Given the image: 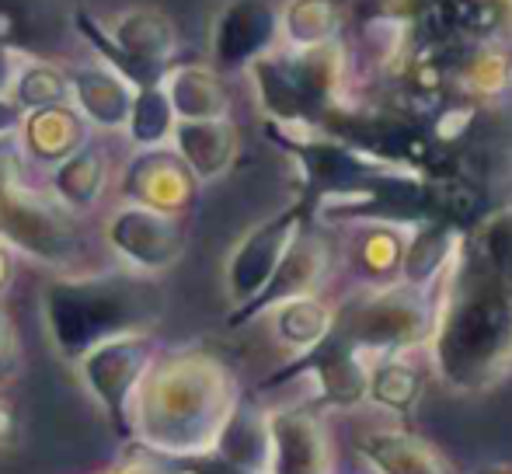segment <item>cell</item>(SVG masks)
Returning a JSON list of instances; mask_svg holds the SVG:
<instances>
[{
  "label": "cell",
  "mask_w": 512,
  "mask_h": 474,
  "mask_svg": "<svg viewBox=\"0 0 512 474\" xmlns=\"http://www.w3.org/2000/svg\"><path fill=\"white\" fill-rule=\"evenodd\" d=\"M429 363L450 391H488L512 373V203L460 234L436 286Z\"/></svg>",
  "instance_id": "1"
},
{
  "label": "cell",
  "mask_w": 512,
  "mask_h": 474,
  "mask_svg": "<svg viewBox=\"0 0 512 474\" xmlns=\"http://www.w3.org/2000/svg\"><path fill=\"white\" fill-rule=\"evenodd\" d=\"M241 401L237 377L206 349L154 353L136 387L133 440L168 457H196L216 447Z\"/></svg>",
  "instance_id": "2"
},
{
  "label": "cell",
  "mask_w": 512,
  "mask_h": 474,
  "mask_svg": "<svg viewBox=\"0 0 512 474\" xmlns=\"http://www.w3.org/2000/svg\"><path fill=\"white\" fill-rule=\"evenodd\" d=\"M168 293L161 279L136 269H108L88 276H56L42 290V318L56 353L77 363L91 349L122 335H150L164 318Z\"/></svg>",
  "instance_id": "3"
},
{
  "label": "cell",
  "mask_w": 512,
  "mask_h": 474,
  "mask_svg": "<svg viewBox=\"0 0 512 474\" xmlns=\"http://www.w3.org/2000/svg\"><path fill=\"white\" fill-rule=\"evenodd\" d=\"M262 112L276 126L317 129L342 98V49L335 42L317 49L265 53L248 67Z\"/></svg>",
  "instance_id": "4"
},
{
  "label": "cell",
  "mask_w": 512,
  "mask_h": 474,
  "mask_svg": "<svg viewBox=\"0 0 512 474\" xmlns=\"http://www.w3.org/2000/svg\"><path fill=\"white\" fill-rule=\"evenodd\" d=\"M74 21H77V32L84 35V42L95 46L98 63L115 70L136 91L161 84L164 74L178 63L175 21L164 11H157V7H129L112 25H102L95 14L77 7Z\"/></svg>",
  "instance_id": "5"
},
{
  "label": "cell",
  "mask_w": 512,
  "mask_h": 474,
  "mask_svg": "<svg viewBox=\"0 0 512 474\" xmlns=\"http://www.w3.org/2000/svg\"><path fill=\"white\" fill-rule=\"evenodd\" d=\"M0 241L14 255L21 251L56 269L70 265L77 255V231L70 224V213L21 185L4 168H0Z\"/></svg>",
  "instance_id": "6"
},
{
  "label": "cell",
  "mask_w": 512,
  "mask_h": 474,
  "mask_svg": "<svg viewBox=\"0 0 512 474\" xmlns=\"http://www.w3.org/2000/svg\"><path fill=\"white\" fill-rule=\"evenodd\" d=\"M157 346L150 335H122L105 346L91 349L88 356L77 359L81 377L95 401L102 405L108 426L119 436V443L133 440V426H129V412H133V398L147 363L154 359Z\"/></svg>",
  "instance_id": "7"
},
{
  "label": "cell",
  "mask_w": 512,
  "mask_h": 474,
  "mask_svg": "<svg viewBox=\"0 0 512 474\" xmlns=\"http://www.w3.org/2000/svg\"><path fill=\"white\" fill-rule=\"evenodd\" d=\"M310 224L307 210L300 199H293L286 210H279L276 217L262 220L255 231L241 237V244L234 248L227 262V293L230 304L244 307L248 300H255L265 290L272 276H276L279 262L286 258L290 244L297 241V234Z\"/></svg>",
  "instance_id": "8"
},
{
  "label": "cell",
  "mask_w": 512,
  "mask_h": 474,
  "mask_svg": "<svg viewBox=\"0 0 512 474\" xmlns=\"http://www.w3.org/2000/svg\"><path fill=\"white\" fill-rule=\"evenodd\" d=\"M105 241L119 251L122 262L147 276H161L185 255V220L150 206L122 203L108 217Z\"/></svg>",
  "instance_id": "9"
},
{
  "label": "cell",
  "mask_w": 512,
  "mask_h": 474,
  "mask_svg": "<svg viewBox=\"0 0 512 474\" xmlns=\"http://www.w3.org/2000/svg\"><path fill=\"white\" fill-rule=\"evenodd\" d=\"M265 440L262 474H331V436L317 408L286 405L265 412Z\"/></svg>",
  "instance_id": "10"
},
{
  "label": "cell",
  "mask_w": 512,
  "mask_h": 474,
  "mask_svg": "<svg viewBox=\"0 0 512 474\" xmlns=\"http://www.w3.org/2000/svg\"><path fill=\"white\" fill-rule=\"evenodd\" d=\"M279 39V11L269 0H227L209 35V67L216 74H237L272 53Z\"/></svg>",
  "instance_id": "11"
},
{
  "label": "cell",
  "mask_w": 512,
  "mask_h": 474,
  "mask_svg": "<svg viewBox=\"0 0 512 474\" xmlns=\"http://www.w3.org/2000/svg\"><path fill=\"white\" fill-rule=\"evenodd\" d=\"M119 196L122 203L185 217L199 196V182L182 157L164 143V147H143L136 150V157H129L119 178Z\"/></svg>",
  "instance_id": "12"
},
{
  "label": "cell",
  "mask_w": 512,
  "mask_h": 474,
  "mask_svg": "<svg viewBox=\"0 0 512 474\" xmlns=\"http://www.w3.org/2000/svg\"><path fill=\"white\" fill-rule=\"evenodd\" d=\"M331 269V248L321 234L314 231V224H307L304 231L297 234V241L290 244L286 258L279 262L276 276L265 283V290L258 293L255 300H248L244 307H234L227 318L230 328H241L248 321L262 318V314L276 311L279 304L297 297H317V286L324 283Z\"/></svg>",
  "instance_id": "13"
},
{
  "label": "cell",
  "mask_w": 512,
  "mask_h": 474,
  "mask_svg": "<svg viewBox=\"0 0 512 474\" xmlns=\"http://www.w3.org/2000/svg\"><path fill=\"white\" fill-rule=\"evenodd\" d=\"M171 150L185 161L199 185L223 178L237 161L241 136L227 119H178L171 129Z\"/></svg>",
  "instance_id": "14"
},
{
  "label": "cell",
  "mask_w": 512,
  "mask_h": 474,
  "mask_svg": "<svg viewBox=\"0 0 512 474\" xmlns=\"http://www.w3.org/2000/svg\"><path fill=\"white\" fill-rule=\"evenodd\" d=\"M70 81V105L95 129H126L129 109H133L136 88L122 81L105 63H84L67 70Z\"/></svg>",
  "instance_id": "15"
},
{
  "label": "cell",
  "mask_w": 512,
  "mask_h": 474,
  "mask_svg": "<svg viewBox=\"0 0 512 474\" xmlns=\"http://www.w3.org/2000/svg\"><path fill=\"white\" fill-rule=\"evenodd\" d=\"M18 136L28 161L53 168V164H60L63 157H70L77 147H84L91 140V126L84 122V116L74 105L63 102V105H49V109L25 112Z\"/></svg>",
  "instance_id": "16"
},
{
  "label": "cell",
  "mask_w": 512,
  "mask_h": 474,
  "mask_svg": "<svg viewBox=\"0 0 512 474\" xmlns=\"http://www.w3.org/2000/svg\"><path fill=\"white\" fill-rule=\"evenodd\" d=\"M359 457L373 468V474H457L453 464L408 429H377L359 440Z\"/></svg>",
  "instance_id": "17"
},
{
  "label": "cell",
  "mask_w": 512,
  "mask_h": 474,
  "mask_svg": "<svg viewBox=\"0 0 512 474\" xmlns=\"http://www.w3.org/2000/svg\"><path fill=\"white\" fill-rule=\"evenodd\" d=\"M108 185V157L95 140L77 147L70 157L49 168V199L70 217L88 213L98 206Z\"/></svg>",
  "instance_id": "18"
},
{
  "label": "cell",
  "mask_w": 512,
  "mask_h": 474,
  "mask_svg": "<svg viewBox=\"0 0 512 474\" xmlns=\"http://www.w3.org/2000/svg\"><path fill=\"white\" fill-rule=\"evenodd\" d=\"M164 95L171 102L175 119H227L230 116V95L223 74L203 63L178 60L161 81Z\"/></svg>",
  "instance_id": "19"
},
{
  "label": "cell",
  "mask_w": 512,
  "mask_h": 474,
  "mask_svg": "<svg viewBox=\"0 0 512 474\" xmlns=\"http://www.w3.org/2000/svg\"><path fill=\"white\" fill-rule=\"evenodd\" d=\"M279 32L286 35L290 49H317L335 42L338 7L335 0H290L279 11Z\"/></svg>",
  "instance_id": "20"
},
{
  "label": "cell",
  "mask_w": 512,
  "mask_h": 474,
  "mask_svg": "<svg viewBox=\"0 0 512 474\" xmlns=\"http://www.w3.org/2000/svg\"><path fill=\"white\" fill-rule=\"evenodd\" d=\"M401 356H384L370 366V384H366V401L387 408V412H408L415 408L418 394H422V377L418 370Z\"/></svg>",
  "instance_id": "21"
},
{
  "label": "cell",
  "mask_w": 512,
  "mask_h": 474,
  "mask_svg": "<svg viewBox=\"0 0 512 474\" xmlns=\"http://www.w3.org/2000/svg\"><path fill=\"white\" fill-rule=\"evenodd\" d=\"M11 102L18 105L21 112H35V109L70 102L67 70L53 67V63H46V60H21L18 74H14V84H11Z\"/></svg>",
  "instance_id": "22"
},
{
  "label": "cell",
  "mask_w": 512,
  "mask_h": 474,
  "mask_svg": "<svg viewBox=\"0 0 512 474\" xmlns=\"http://www.w3.org/2000/svg\"><path fill=\"white\" fill-rule=\"evenodd\" d=\"M175 112H171V102L164 95L161 84L154 88H140L133 95V109H129L126 119V133L136 147H164L171 140V129H175Z\"/></svg>",
  "instance_id": "23"
},
{
  "label": "cell",
  "mask_w": 512,
  "mask_h": 474,
  "mask_svg": "<svg viewBox=\"0 0 512 474\" xmlns=\"http://www.w3.org/2000/svg\"><path fill=\"white\" fill-rule=\"evenodd\" d=\"M331 325V307L317 297H297L276 307V335L290 349L304 353Z\"/></svg>",
  "instance_id": "24"
},
{
  "label": "cell",
  "mask_w": 512,
  "mask_h": 474,
  "mask_svg": "<svg viewBox=\"0 0 512 474\" xmlns=\"http://www.w3.org/2000/svg\"><path fill=\"white\" fill-rule=\"evenodd\" d=\"M401 255H405V241L394 227H377L359 248V265L370 276H398L401 272Z\"/></svg>",
  "instance_id": "25"
},
{
  "label": "cell",
  "mask_w": 512,
  "mask_h": 474,
  "mask_svg": "<svg viewBox=\"0 0 512 474\" xmlns=\"http://www.w3.org/2000/svg\"><path fill=\"white\" fill-rule=\"evenodd\" d=\"M175 471H178V457L157 454V450L140 447V443H122L119 461L95 474H175Z\"/></svg>",
  "instance_id": "26"
},
{
  "label": "cell",
  "mask_w": 512,
  "mask_h": 474,
  "mask_svg": "<svg viewBox=\"0 0 512 474\" xmlns=\"http://www.w3.org/2000/svg\"><path fill=\"white\" fill-rule=\"evenodd\" d=\"M21 373V342H18V328H14L11 314L0 304V387L11 384Z\"/></svg>",
  "instance_id": "27"
},
{
  "label": "cell",
  "mask_w": 512,
  "mask_h": 474,
  "mask_svg": "<svg viewBox=\"0 0 512 474\" xmlns=\"http://www.w3.org/2000/svg\"><path fill=\"white\" fill-rule=\"evenodd\" d=\"M175 474H258V471L241 468L237 461L223 457L220 450H206V454H196V457H178Z\"/></svg>",
  "instance_id": "28"
},
{
  "label": "cell",
  "mask_w": 512,
  "mask_h": 474,
  "mask_svg": "<svg viewBox=\"0 0 512 474\" xmlns=\"http://www.w3.org/2000/svg\"><path fill=\"white\" fill-rule=\"evenodd\" d=\"M21 119H25V112H21L18 105L11 102V95H0V143H4L7 136L18 133Z\"/></svg>",
  "instance_id": "29"
},
{
  "label": "cell",
  "mask_w": 512,
  "mask_h": 474,
  "mask_svg": "<svg viewBox=\"0 0 512 474\" xmlns=\"http://www.w3.org/2000/svg\"><path fill=\"white\" fill-rule=\"evenodd\" d=\"M14 440H18V415L11 401L0 398V447H11Z\"/></svg>",
  "instance_id": "30"
},
{
  "label": "cell",
  "mask_w": 512,
  "mask_h": 474,
  "mask_svg": "<svg viewBox=\"0 0 512 474\" xmlns=\"http://www.w3.org/2000/svg\"><path fill=\"white\" fill-rule=\"evenodd\" d=\"M14 272H18V258H14V251L7 248L4 241H0V300H4L7 290H11Z\"/></svg>",
  "instance_id": "31"
},
{
  "label": "cell",
  "mask_w": 512,
  "mask_h": 474,
  "mask_svg": "<svg viewBox=\"0 0 512 474\" xmlns=\"http://www.w3.org/2000/svg\"><path fill=\"white\" fill-rule=\"evenodd\" d=\"M499 474H512V471H499Z\"/></svg>",
  "instance_id": "32"
}]
</instances>
